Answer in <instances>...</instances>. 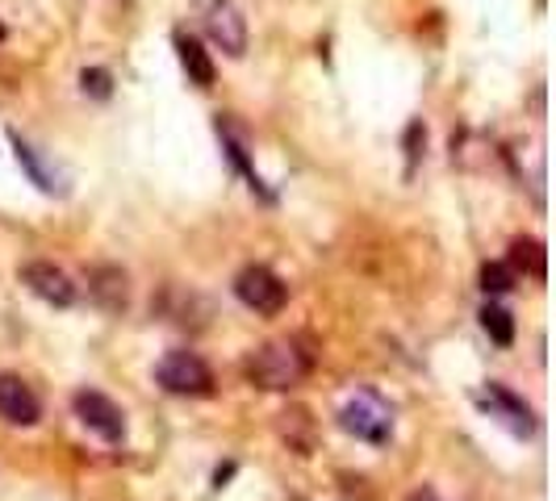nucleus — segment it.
Listing matches in <instances>:
<instances>
[{
    "mask_svg": "<svg viewBox=\"0 0 556 501\" xmlns=\"http://www.w3.org/2000/svg\"><path fill=\"white\" fill-rule=\"evenodd\" d=\"M235 297L248 309H255V313H268V318H273V313H280L285 301H289V284H285L273 268L251 264V268H243V272L235 277Z\"/></svg>",
    "mask_w": 556,
    "mask_h": 501,
    "instance_id": "nucleus-4",
    "label": "nucleus"
},
{
    "mask_svg": "<svg viewBox=\"0 0 556 501\" xmlns=\"http://www.w3.org/2000/svg\"><path fill=\"white\" fill-rule=\"evenodd\" d=\"M88 293H92V301L105 309V313H122L126 301H130L126 272L122 268H92L88 272Z\"/></svg>",
    "mask_w": 556,
    "mask_h": 501,
    "instance_id": "nucleus-10",
    "label": "nucleus"
},
{
    "mask_svg": "<svg viewBox=\"0 0 556 501\" xmlns=\"http://www.w3.org/2000/svg\"><path fill=\"white\" fill-rule=\"evenodd\" d=\"M339 426H343L348 435H356L361 444L386 447L393 439L390 401H381L377 393L361 389L356 397H348V401H343V410H339Z\"/></svg>",
    "mask_w": 556,
    "mask_h": 501,
    "instance_id": "nucleus-2",
    "label": "nucleus"
},
{
    "mask_svg": "<svg viewBox=\"0 0 556 501\" xmlns=\"http://www.w3.org/2000/svg\"><path fill=\"white\" fill-rule=\"evenodd\" d=\"M0 418L9 426H34L42 418L38 393L29 389L22 376H13V372H0Z\"/></svg>",
    "mask_w": 556,
    "mask_h": 501,
    "instance_id": "nucleus-9",
    "label": "nucleus"
},
{
    "mask_svg": "<svg viewBox=\"0 0 556 501\" xmlns=\"http://www.w3.org/2000/svg\"><path fill=\"white\" fill-rule=\"evenodd\" d=\"M22 284H26L34 297H42L47 306L67 309L72 301H76V284L67 280V272H63V268L47 264V259H34V264H26V268H22Z\"/></svg>",
    "mask_w": 556,
    "mask_h": 501,
    "instance_id": "nucleus-8",
    "label": "nucleus"
},
{
    "mask_svg": "<svg viewBox=\"0 0 556 501\" xmlns=\"http://www.w3.org/2000/svg\"><path fill=\"white\" fill-rule=\"evenodd\" d=\"M176 55H180V67L189 72V80H193L197 88H210V84H214V59H210V51H205L197 38L176 34Z\"/></svg>",
    "mask_w": 556,
    "mask_h": 501,
    "instance_id": "nucleus-11",
    "label": "nucleus"
},
{
    "mask_svg": "<svg viewBox=\"0 0 556 501\" xmlns=\"http://www.w3.org/2000/svg\"><path fill=\"white\" fill-rule=\"evenodd\" d=\"M510 268L531 280H544V247H540L535 239H519V243L510 247Z\"/></svg>",
    "mask_w": 556,
    "mask_h": 501,
    "instance_id": "nucleus-13",
    "label": "nucleus"
},
{
    "mask_svg": "<svg viewBox=\"0 0 556 501\" xmlns=\"http://www.w3.org/2000/svg\"><path fill=\"white\" fill-rule=\"evenodd\" d=\"M155 381L172 397H214V372L197 351H167L155 363Z\"/></svg>",
    "mask_w": 556,
    "mask_h": 501,
    "instance_id": "nucleus-3",
    "label": "nucleus"
},
{
    "mask_svg": "<svg viewBox=\"0 0 556 501\" xmlns=\"http://www.w3.org/2000/svg\"><path fill=\"white\" fill-rule=\"evenodd\" d=\"M280 435L289 439V447H293L298 455H309V447H314V418H309L302 406L285 410V414H280Z\"/></svg>",
    "mask_w": 556,
    "mask_h": 501,
    "instance_id": "nucleus-12",
    "label": "nucleus"
},
{
    "mask_svg": "<svg viewBox=\"0 0 556 501\" xmlns=\"http://www.w3.org/2000/svg\"><path fill=\"white\" fill-rule=\"evenodd\" d=\"M481 326H485V334H490L498 347H510V343H515V318L502 306H494V301L481 309Z\"/></svg>",
    "mask_w": 556,
    "mask_h": 501,
    "instance_id": "nucleus-14",
    "label": "nucleus"
},
{
    "mask_svg": "<svg viewBox=\"0 0 556 501\" xmlns=\"http://www.w3.org/2000/svg\"><path fill=\"white\" fill-rule=\"evenodd\" d=\"M481 406H485V414L490 418H498L510 435H523V439H528L531 431H535V414H531V406L523 401V397H515L506 385H498V381H490V385H485Z\"/></svg>",
    "mask_w": 556,
    "mask_h": 501,
    "instance_id": "nucleus-7",
    "label": "nucleus"
},
{
    "mask_svg": "<svg viewBox=\"0 0 556 501\" xmlns=\"http://www.w3.org/2000/svg\"><path fill=\"white\" fill-rule=\"evenodd\" d=\"M243 372H248V381L255 389L289 393V389H298L309 372H314V356L302 351L293 338H273V343H264V347L251 351L248 363H243Z\"/></svg>",
    "mask_w": 556,
    "mask_h": 501,
    "instance_id": "nucleus-1",
    "label": "nucleus"
},
{
    "mask_svg": "<svg viewBox=\"0 0 556 501\" xmlns=\"http://www.w3.org/2000/svg\"><path fill=\"white\" fill-rule=\"evenodd\" d=\"M13 151H17V159H22V167L29 171V180L42 189V193H55V176L47 171V167L38 164V155H34V146L29 142H22L17 134H13Z\"/></svg>",
    "mask_w": 556,
    "mask_h": 501,
    "instance_id": "nucleus-15",
    "label": "nucleus"
},
{
    "mask_svg": "<svg viewBox=\"0 0 556 501\" xmlns=\"http://www.w3.org/2000/svg\"><path fill=\"white\" fill-rule=\"evenodd\" d=\"M72 410H76V418H80L92 435H101L105 444H122V439H126V414H122V406H117L113 397H105V393L80 389L72 397Z\"/></svg>",
    "mask_w": 556,
    "mask_h": 501,
    "instance_id": "nucleus-6",
    "label": "nucleus"
},
{
    "mask_svg": "<svg viewBox=\"0 0 556 501\" xmlns=\"http://www.w3.org/2000/svg\"><path fill=\"white\" fill-rule=\"evenodd\" d=\"M201 26L210 34V42L230 59L248 51V22L235 9V0H201Z\"/></svg>",
    "mask_w": 556,
    "mask_h": 501,
    "instance_id": "nucleus-5",
    "label": "nucleus"
},
{
    "mask_svg": "<svg viewBox=\"0 0 556 501\" xmlns=\"http://www.w3.org/2000/svg\"><path fill=\"white\" fill-rule=\"evenodd\" d=\"M515 280H519V272H515L510 264H485V268H481V288H485L490 297L510 293V288H515Z\"/></svg>",
    "mask_w": 556,
    "mask_h": 501,
    "instance_id": "nucleus-16",
    "label": "nucleus"
},
{
    "mask_svg": "<svg viewBox=\"0 0 556 501\" xmlns=\"http://www.w3.org/2000/svg\"><path fill=\"white\" fill-rule=\"evenodd\" d=\"M0 38H4V29H0Z\"/></svg>",
    "mask_w": 556,
    "mask_h": 501,
    "instance_id": "nucleus-18",
    "label": "nucleus"
},
{
    "mask_svg": "<svg viewBox=\"0 0 556 501\" xmlns=\"http://www.w3.org/2000/svg\"><path fill=\"white\" fill-rule=\"evenodd\" d=\"M80 84H84V92H92V97H110V72H101V67H92V72H84L80 76Z\"/></svg>",
    "mask_w": 556,
    "mask_h": 501,
    "instance_id": "nucleus-17",
    "label": "nucleus"
}]
</instances>
